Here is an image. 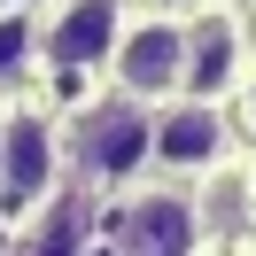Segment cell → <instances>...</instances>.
Listing matches in <instances>:
<instances>
[{
    "label": "cell",
    "mask_w": 256,
    "mask_h": 256,
    "mask_svg": "<svg viewBox=\"0 0 256 256\" xmlns=\"http://www.w3.org/2000/svg\"><path fill=\"white\" fill-rule=\"evenodd\" d=\"M140 148H148V124H140V109H86V124H78V163L94 178H124L132 163H140Z\"/></svg>",
    "instance_id": "obj_1"
},
{
    "label": "cell",
    "mask_w": 256,
    "mask_h": 256,
    "mask_svg": "<svg viewBox=\"0 0 256 256\" xmlns=\"http://www.w3.org/2000/svg\"><path fill=\"white\" fill-rule=\"evenodd\" d=\"M186 70V32L178 24H140L124 39V86L132 94H171Z\"/></svg>",
    "instance_id": "obj_2"
},
{
    "label": "cell",
    "mask_w": 256,
    "mask_h": 256,
    "mask_svg": "<svg viewBox=\"0 0 256 256\" xmlns=\"http://www.w3.org/2000/svg\"><path fill=\"white\" fill-rule=\"evenodd\" d=\"M109 32H116V0H70V16L54 24L47 54L54 62H94V54H109Z\"/></svg>",
    "instance_id": "obj_3"
},
{
    "label": "cell",
    "mask_w": 256,
    "mask_h": 256,
    "mask_svg": "<svg viewBox=\"0 0 256 256\" xmlns=\"http://www.w3.org/2000/svg\"><path fill=\"white\" fill-rule=\"evenodd\" d=\"M132 240H140V256H186L194 248V210L186 202H140L132 210Z\"/></svg>",
    "instance_id": "obj_4"
},
{
    "label": "cell",
    "mask_w": 256,
    "mask_h": 256,
    "mask_svg": "<svg viewBox=\"0 0 256 256\" xmlns=\"http://www.w3.org/2000/svg\"><path fill=\"white\" fill-rule=\"evenodd\" d=\"M47 163H54V140H47V124L39 116H16V132H8V194H39L47 186Z\"/></svg>",
    "instance_id": "obj_5"
},
{
    "label": "cell",
    "mask_w": 256,
    "mask_h": 256,
    "mask_svg": "<svg viewBox=\"0 0 256 256\" xmlns=\"http://www.w3.org/2000/svg\"><path fill=\"white\" fill-rule=\"evenodd\" d=\"M218 140H225V124H218L210 109H178V116H163V124H156V148H163L171 163H210V156H218Z\"/></svg>",
    "instance_id": "obj_6"
},
{
    "label": "cell",
    "mask_w": 256,
    "mask_h": 256,
    "mask_svg": "<svg viewBox=\"0 0 256 256\" xmlns=\"http://www.w3.org/2000/svg\"><path fill=\"white\" fill-rule=\"evenodd\" d=\"M225 62H233V32H225V24H210L202 47H194V94H210V86L225 78Z\"/></svg>",
    "instance_id": "obj_7"
},
{
    "label": "cell",
    "mask_w": 256,
    "mask_h": 256,
    "mask_svg": "<svg viewBox=\"0 0 256 256\" xmlns=\"http://www.w3.org/2000/svg\"><path fill=\"white\" fill-rule=\"evenodd\" d=\"M24 54H32V24H24V16H0V78H16Z\"/></svg>",
    "instance_id": "obj_8"
}]
</instances>
